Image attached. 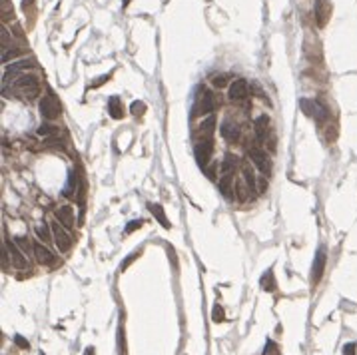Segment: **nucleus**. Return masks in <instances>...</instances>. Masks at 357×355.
<instances>
[{
  "label": "nucleus",
  "instance_id": "14",
  "mask_svg": "<svg viewBox=\"0 0 357 355\" xmlns=\"http://www.w3.org/2000/svg\"><path fill=\"white\" fill-rule=\"evenodd\" d=\"M56 220H58L66 230L74 228V210H72V206H60V208L56 210Z\"/></svg>",
  "mask_w": 357,
  "mask_h": 355
},
{
  "label": "nucleus",
  "instance_id": "22",
  "mask_svg": "<svg viewBox=\"0 0 357 355\" xmlns=\"http://www.w3.org/2000/svg\"><path fill=\"white\" fill-rule=\"evenodd\" d=\"M50 230H52V228H50ZM50 230H48L46 224H38V226H36V236H38L40 240H44V242H50V240H54L52 234H50Z\"/></svg>",
  "mask_w": 357,
  "mask_h": 355
},
{
  "label": "nucleus",
  "instance_id": "18",
  "mask_svg": "<svg viewBox=\"0 0 357 355\" xmlns=\"http://www.w3.org/2000/svg\"><path fill=\"white\" fill-rule=\"evenodd\" d=\"M108 112H110V116H112L114 120H120V118L124 116V108H122V102H120L118 96H112V98L108 100Z\"/></svg>",
  "mask_w": 357,
  "mask_h": 355
},
{
  "label": "nucleus",
  "instance_id": "2",
  "mask_svg": "<svg viewBox=\"0 0 357 355\" xmlns=\"http://www.w3.org/2000/svg\"><path fill=\"white\" fill-rule=\"evenodd\" d=\"M299 106H301L303 114L309 116V118H313L317 124H323L327 120V116H329L327 108L319 100H307V98H303V100H299Z\"/></svg>",
  "mask_w": 357,
  "mask_h": 355
},
{
  "label": "nucleus",
  "instance_id": "11",
  "mask_svg": "<svg viewBox=\"0 0 357 355\" xmlns=\"http://www.w3.org/2000/svg\"><path fill=\"white\" fill-rule=\"evenodd\" d=\"M248 94H250V86H248V82H246L244 78L234 80V82L230 84V90H228V96H230V100H234V102L246 100Z\"/></svg>",
  "mask_w": 357,
  "mask_h": 355
},
{
  "label": "nucleus",
  "instance_id": "15",
  "mask_svg": "<svg viewBox=\"0 0 357 355\" xmlns=\"http://www.w3.org/2000/svg\"><path fill=\"white\" fill-rule=\"evenodd\" d=\"M34 256H36V260H38V264L40 266H54V256H52V252L46 248V246H42V244H34Z\"/></svg>",
  "mask_w": 357,
  "mask_h": 355
},
{
  "label": "nucleus",
  "instance_id": "25",
  "mask_svg": "<svg viewBox=\"0 0 357 355\" xmlns=\"http://www.w3.org/2000/svg\"><path fill=\"white\" fill-rule=\"evenodd\" d=\"M212 319H214L216 323L226 321V313H224V307H222L220 303H216V307H214V311H212Z\"/></svg>",
  "mask_w": 357,
  "mask_h": 355
},
{
  "label": "nucleus",
  "instance_id": "10",
  "mask_svg": "<svg viewBox=\"0 0 357 355\" xmlns=\"http://www.w3.org/2000/svg\"><path fill=\"white\" fill-rule=\"evenodd\" d=\"M325 264H327V256H325V250L319 248L317 254H315V260H313V267H311V283L317 285L323 277V271H325Z\"/></svg>",
  "mask_w": 357,
  "mask_h": 355
},
{
  "label": "nucleus",
  "instance_id": "17",
  "mask_svg": "<svg viewBox=\"0 0 357 355\" xmlns=\"http://www.w3.org/2000/svg\"><path fill=\"white\" fill-rule=\"evenodd\" d=\"M254 128H256V134H258V138L264 142V140H268V134H269V118L266 114H262V116H258L256 118V122H254Z\"/></svg>",
  "mask_w": 357,
  "mask_h": 355
},
{
  "label": "nucleus",
  "instance_id": "4",
  "mask_svg": "<svg viewBox=\"0 0 357 355\" xmlns=\"http://www.w3.org/2000/svg\"><path fill=\"white\" fill-rule=\"evenodd\" d=\"M16 90L22 94V96H26L28 100H32V98H36V96H40V82H38V78L36 76H32V74H22V76H18V80H16Z\"/></svg>",
  "mask_w": 357,
  "mask_h": 355
},
{
  "label": "nucleus",
  "instance_id": "29",
  "mask_svg": "<svg viewBox=\"0 0 357 355\" xmlns=\"http://www.w3.org/2000/svg\"><path fill=\"white\" fill-rule=\"evenodd\" d=\"M142 226H144V222H142V220H132V222L126 226V230H124V232H126V234H132V232L140 230Z\"/></svg>",
  "mask_w": 357,
  "mask_h": 355
},
{
  "label": "nucleus",
  "instance_id": "30",
  "mask_svg": "<svg viewBox=\"0 0 357 355\" xmlns=\"http://www.w3.org/2000/svg\"><path fill=\"white\" fill-rule=\"evenodd\" d=\"M110 80V74H104V76H100V78H96V82H92L90 84V88H100L102 84H106Z\"/></svg>",
  "mask_w": 357,
  "mask_h": 355
},
{
  "label": "nucleus",
  "instance_id": "27",
  "mask_svg": "<svg viewBox=\"0 0 357 355\" xmlns=\"http://www.w3.org/2000/svg\"><path fill=\"white\" fill-rule=\"evenodd\" d=\"M16 244L22 248V252L28 256L30 254V250L34 252V246H30V242H28V238H16Z\"/></svg>",
  "mask_w": 357,
  "mask_h": 355
},
{
  "label": "nucleus",
  "instance_id": "33",
  "mask_svg": "<svg viewBox=\"0 0 357 355\" xmlns=\"http://www.w3.org/2000/svg\"><path fill=\"white\" fill-rule=\"evenodd\" d=\"M335 136H337V132H335V126H327V132H325V138H327V142H333V140H335Z\"/></svg>",
  "mask_w": 357,
  "mask_h": 355
},
{
  "label": "nucleus",
  "instance_id": "19",
  "mask_svg": "<svg viewBox=\"0 0 357 355\" xmlns=\"http://www.w3.org/2000/svg\"><path fill=\"white\" fill-rule=\"evenodd\" d=\"M148 210L152 212V216H154L166 230L170 228V222H168V218H166V212H164V208H162L160 204H148Z\"/></svg>",
  "mask_w": 357,
  "mask_h": 355
},
{
  "label": "nucleus",
  "instance_id": "9",
  "mask_svg": "<svg viewBox=\"0 0 357 355\" xmlns=\"http://www.w3.org/2000/svg\"><path fill=\"white\" fill-rule=\"evenodd\" d=\"M4 248L12 260V266L18 267V269H28V260H26V254L18 250V244H12V240H4Z\"/></svg>",
  "mask_w": 357,
  "mask_h": 355
},
{
  "label": "nucleus",
  "instance_id": "20",
  "mask_svg": "<svg viewBox=\"0 0 357 355\" xmlns=\"http://www.w3.org/2000/svg\"><path fill=\"white\" fill-rule=\"evenodd\" d=\"M262 287H264L266 291H275L277 283H275V277H273V271H271V269H268V271L262 275Z\"/></svg>",
  "mask_w": 357,
  "mask_h": 355
},
{
  "label": "nucleus",
  "instance_id": "7",
  "mask_svg": "<svg viewBox=\"0 0 357 355\" xmlns=\"http://www.w3.org/2000/svg\"><path fill=\"white\" fill-rule=\"evenodd\" d=\"M40 114L44 120H56L60 116V104L52 92L40 100Z\"/></svg>",
  "mask_w": 357,
  "mask_h": 355
},
{
  "label": "nucleus",
  "instance_id": "8",
  "mask_svg": "<svg viewBox=\"0 0 357 355\" xmlns=\"http://www.w3.org/2000/svg\"><path fill=\"white\" fill-rule=\"evenodd\" d=\"M331 12H333V6L329 0H315V6H313V14H315V22L319 28H323L329 18H331Z\"/></svg>",
  "mask_w": 357,
  "mask_h": 355
},
{
  "label": "nucleus",
  "instance_id": "16",
  "mask_svg": "<svg viewBox=\"0 0 357 355\" xmlns=\"http://www.w3.org/2000/svg\"><path fill=\"white\" fill-rule=\"evenodd\" d=\"M214 130H216V116L210 114V116L198 126L196 136H198V138H212V136H214Z\"/></svg>",
  "mask_w": 357,
  "mask_h": 355
},
{
  "label": "nucleus",
  "instance_id": "34",
  "mask_svg": "<svg viewBox=\"0 0 357 355\" xmlns=\"http://www.w3.org/2000/svg\"><path fill=\"white\" fill-rule=\"evenodd\" d=\"M343 355H355V343H345L343 345Z\"/></svg>",
  "mask_w": 357,
  "mask_h": 355
},
{
  "label": "nucleus",
  "instance_id": "6",
  "mask_svg": "<svg viewBox=\"0 0 357 355\" xmlns=\"http://www.w3.org/2000/svg\"><path fill=\"white\" fill-rule=\"evenodd\" d=\"M194 152H196V160H198L200 168L202 170L208 168V164L212 160V152H214V140L212 138H198Z\"/></svg>",
  "mask_w": 357,
  "mask_h": 355
},
{
  "label": "nucleus",
  "instance_id": "32",
  "mask_svg": "<svg viewBox=\"0 0 357 355\" xmlns=\"http://www.w3.org/2000/svg\"><path fill=\"white\" fill-rule=\"evenodd\" d=\"M212 84H214L216 88H224V86H226V76H224V74H222V76H214V78H212Z\"/></svg>",
  "mask_w": 357,
  "mask_h": 355
},
{
  "label": "nucleus",
  "instance_id": "24",
  "mask_svg": "<svg viewBox=\"0 0 357 355\" xmlns=\"http://www.w3.org/2000/svg\"><path fill=\"white\" fill-rule=\"evenodd\" d=\"M130 112H132L134 116H142V114L146 112V104H144V102H140V100H134V102H132V106H130Z\"/></svg>",
  "mask_w": 357,
  "mask_h": 355
},
{
  "label": "nucleus",
  "instance_id": "12",
  "mask_svg": "<svg viewBox=\"0 0 357 355\" xmlns=\"http://www.w3.org/2000/svg\"><path fill=\"white\" fill-rule=\"evenodd\" d=\"M248 158L252 160V164L254 166H258V170L262 172V174H268L269 172V158L268 154L264 152V150H260V148H252L250 152H248Z\"/></svg>",
  "mask_w": 357,
  "mask_h": 355
},
{
  "label": "nucleus",
  "instance_id": "1",
  "mask_svg": "<svg viewBox=\"0 0 357 355\" xmlns=\"http://www.w3.org/2000/svg\"><path fill=\"white\" fill-rule=\"evenodd\" d=\"M236 166H238V158L234 154H226L222 166H220V190L228 196L230 194V184L236 174Z\"/></svg>",
  "mask_w": 357,
  "mask_h": 355
},
{
  "label": "nucleus",
  "instance_id": "3",
  "mask_svg": "<svg viewBox=\"0 0 357 355\" xmlns=\"http://www.w3.org/2000/svg\"><path fill=\"white\" fill-rule=\"evenodd\" d=\"M50 228H52V238H54V244H56L58 252H60V254L70 252V248H72V236L66 232V228H64L58 220H54V222L50 224Z\"/></svg>",
  "mask_w": 357,
  "mask_h": 355
},
{
  "label": "nucleus",
  "instance_id": "36",
  "mask_svg": "<svg viewBox=\"0 0 357 355\" xmlns=\"http://www.w3.org/2000/svg\"><path fill=\"white\" fill-rule=\"evenodd\" d=\"M130 4V0H124V6H128Z\"/></svg>",
  "mask_w": 357,
  "mask_h": 355
},
{
  "label": "nucleus",
  "instance_id": "5",
  "mask_svg": "<svg viewBox=\"0 0 357 355\" xmlns=\"http://www.w3.org/2000/svg\"><path fill=\"white\" fill-rule=\"evenodd\" d=\"M214 110H216V102H214L212 92H210V90L200 92L198 98H196V102H194L192 116H210Z\"/></svg>",
  "mask_w": 357,
  "mask_h": 355
},
{
  "label": "nucleus",
  "instance_id": "21",
  "mask_svg": "<svg viewBox=\"0 0 357 355\" xmlns=\"http://www.w3.org/2000/svg\"><path fill=\"white\" fill-rule=\"evenodd\" d=\"M242 174H244V180H246L248 188H250V190H256V174L252 172L250 164H244V166H242Z\"/></svg>",
  "mask_w": 357,
  "mask_h": 355
},
{
  "label": "nucleus",
  "instance_id": "31",
  "mask_svg": "<svg viewBox=\"0 0 357 355\" xmlns=\"http://www.w3.org/2000/svg\"><path fill=\"white\" fill-rule=\"evenodd\" d=\"M14 343H16L20 349H28V347H30V343H28L22 335H14Z\"/></svg>",
  "mask_w": 357,
  "mask_h": 355
},
{
  "label": "nucleus",
  "instance_id": "35",
  "mask_svg": "<svg viewBox=\"0 0 357 355\" xmlns=\"http://www.w3.org/2000/svg\"><path fill=\"white\" fill-rule=\"evenodd\" d=\"M84 355H94V349H92V347H88V349L84 351Z\"/></svg>",
  "mask_w": 357,
  "mask_h": 355
},
{
  "label": "nucleus",
  "instance_id": "13",
  "mask_svg": "<svg viewBox=\"0 0 357 355\" xmlns=\"http://www.w3.org/2000/svg\"><path fill=\"white\" fill-rule=\"evenodd\" d=\"M220 134H222L224 140L236 144V142L240 140V126H238L236 122H232V120H226V122H222V126H220Z\"/></svg>",
  "mask_w": 357,
  "mask_h": 355
},
{
  "label": "nucleus",
  "instance_id": "28",
  "mask_svg": "<svg viewBox=\"0 0 357 355\" xmlns=\"http://www.w3.org/2000/svg\"><path fill=\"white\" fill-rule=\"evenodd\" d=\"M38 134L48 138V136H54V134H56V128H54V126H50V124H42V126L38 128Z\"/></svg>",
  "mask_w": 357,
  "mask_h": 355
},
{
  "label": "nucleus",
  "instance_id": "26",
  "mask_svg": "<svg viewBox=\"0 0 357 355\" xmlns=\"http://www.w3.org/2000/svg\"><path fill=\"white\" fill-rule=\"evenodd\" d=\"M18 54H20V50H18V48H8V50H4V52H2V62H4V64H8V62H10L12 58H16Z\"/></svg>",
  "mask_w": 357,
  "mask_h": 355
},
{
  "label": "nucleus",
  "instance_id": "23",
  "mask_svg": "<svg viewBox=\"0 0 357 355\" xmlns=\"http://www.w3.org/2000/svg\"><path fill=\"white\" fill-rule=\"evenodd\" d=\"M140 256H142V250H140V252H134V254H130V256H128V258H126V260H124L122 264H120V271L128 269V267L132 266V264H134V262H136V260H138Z\"/></svg>",
  "mask_w": 357,
  "mask_h": 355
},
{
  "label": "nucleus",
  "instance_id": "37",
  "mask_svg": "<svg viewBox=\"0 0 357 355\" xmlns=\"http://www.w3.org/2000/svg\"><path fill=\"white\" fill-rule=\"evenodd\" d=\"M42 355H44V353H42Z\"/></svg>",
  "mask_w": 357,
  "mask_h": 355
}]
</instances>
